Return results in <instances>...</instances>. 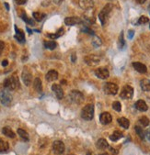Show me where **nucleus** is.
<instances>
[{"label":"nucleus","instance_id":"nucleus-1","mask_svg":"<svg viewBox=\"0 0 150 155\" xmlns=\"http://www.w3.org/2000/svg\"><path fill=\"white\" fill-rule=\"evenodd\" d=\"M20 86V82L17 76H10L4 81V87L8 91H13Z\"/></svg>","mask_w":150,"mask_h":155},{"label":"nucleus","instance_id":"nucleus-2","mask_svg":"<svg viewBox=\"0 0 150 155\" xmlns=\"http://www.w3.org/2000/svg\"><path fill=\"white\" fill-rule=\"evenodd\" d=\"M81 118L85 120H91L94 118V106L89 104L84 106L81 111Z\"/></svg>","mask_w":150,"mask_h":155},{"label":"nucleus","instance_id":"nucleus-3","mask_svg":"<svg viewBox=\"0 0 150 155\" xmlns=\"http://www.w3.org/2000/svg\"><path fill=\"white\" fill-rule=\"evenodd\" d=\"M112 9V6L111 4H107L104 7L101 9V11L99 14V18H100V21L101 23L102 26H104L106 24V22L108 21V17Z\"/></svg>","mask_w":150,"mask_h":155},{"label":"nucleus","instance_id":"nucleus-4","mask_svg":"<svg viewBox=\"0 0 150 155\" xmlns=\"http://www.w3.org/2000/svg\"><path fill=\"white\" fill-rule=\"evenodd\" d=\"M12 95L10 94L8 90H2L0 91V102L3 106H9L12 103Z\"/></svg>","mask_w":150,"mask_h":155},{"label":"nucleus","instance_id":"nucleus-5","mask_svg":"<svg viewBox=\"0 0 150 155\" xmlns=\"http://www.w3.org/2000/svg\"><path fill=\"white\" fill-rule=\"evenodd\" d=\"M121 98L123 99H131L134 96V88L130 85H124L121 89V92L120 94Z\"/></svg>","mask_w":150,"mask_h":155},{"label":"nucleus","instance_id":"nucleus-6","mask_svg":"<svg viewBox=\"0 0 150 155\" xmlns=\"http://www.w3.org/2000/svg\"><path fill=\"white\" fill-rule=\"evenodd\" d=\"M103 90H104L105 94L107 95H115L118 93L119 87L117 84L113 83H106L103 87Z\"/></svg>","mask_w":150,"mask_h":155},{"label":"nucleus","instance_id":"nucleus-7","mask_svg":"<svg viewBox=\"0 0 150 155\" xmlns=\"http://www.w3.org/2000/svg\"><path fill=\"white\" fill-rule=\"evenodd\" d=\"M69 98L71 99V101L75 104H81L84 101V95L81 92L77 91V90H73L70 92Z\"/></svg>","mask_w":150,"mask_h":155},{"label":"nucleus","instance_id":"nucleus-8","mask_svg":"<svg viewBox=\"0 0 150 155\" xmlns=\"http://www.w3.org/2000/svg\"><path fill=\"white\" fill-rule=\"evenodd\" d=\"M64 149H65L64 144L61 140H55L53 143V152L55 154H58V155L63 154L64 151Z\"/></svg>","mask_w":150,"mask_h":155},{"label":"nucleus","instance_id":"nucleus-9","mask_svg":"<svg viewBox=\"0 0 150 155\" xmlns=\"http://www.w3.org/2000/svg\"><path fill=\"white\" fill-rule=\"evenodd\" d=\"M95 75L101 80H105L110 76V72L107 68L102 67V68H99L95 71Z\"/></svg>","mask_w":150,"mask_h":155},{"label":"nucleus","instance_id":"nucleus-10","mask_svg":"<svg viewBox=\"0 0 150 155\" xmlns=\"http://www.w3.org/2000/svg\"><path fill=\"white\" fill-rule=\"evenodd\" d=\"M84 61H85V63L89 66H95L100 63V59L97 55H89V56L85 57Z\"/></svg>","mask_w":150,"mask_h":155},{"label":"nucleus","instance_id":"nucleus-11","mask_svg":"<svg viewBox=\"0 0 150 155\" xmlns=\"http://www.w3.org/2000/svg\"><path fill=\"white\" fill-rule=\"evenodd\" d=\"M21 78H22V81L25 84V85H27V86L31 85V81H32V75L29 71L24 69L22 72V74H21Z\"/></svg>","mask_w":150,"mask_h":155},{"label":"nucleus","instance_id":"nucleus-12","mask_svg":"<svg viewBox=\"0 0 150 155\" xmlns=\"http://www.w3.org/2000/svg\"><path fill=\"white\" fill-rule=\"evenodd\" d=\"M100 121L102 125H108L112 121V117L109 112H103L100 116Z\"/></svg>","mask_w":150,"mask_h":155},{"label":"nucleus","instance_id":"nucleus-13","mask_svg":"<svg viewBox=\"0 0 150 155\" xmlns=\"http://www.w3.org/2000/svg\"><path fill=\"white\" fill-rule=\"evenodd\" d=\"M93 0H79V7L84 10H89L93 7Z\"/></svg>","mask_w":150,"mask_h":155},{"label":"nucleus","instance_id":"nucleus-14","mask_svg":"<svg viewBox=\"0 0 150 155\" xmlns=\"http://www.w3.org/2000/svg\"><path fill=\"white\" fill-rule=\"evenodd\" d=\"M52 90L53 91L54 95H56V98H57L58 99H62L64 98V91L59 84H53Z\"/></svg>","mask_w":150,"mask_h":155},{"label":"nucleus","instance_id":"nucleus-15","mask_svg":"<svg viewBox=\"0 0 150 155\" xmlns=\"http://www.w3.org/2000/svg\"><path fill=\"white\" fill-rule=\"evenodd\" d=\"M135 108L137 110L141 111V112H146L148 109V106H147L146 103L144 100H142V99L136 101L135 104Z\"/></svg>","mask_w":150,"mask_h":155},{"label":"nucleus","instance_id":"nucleus-16","mask_svg":"<svg viewBox=\"0 0 150 155\" xmlns=\"http://www.w3.org/2000/svg\"><path fill=\"white\" fill-rule=\"evenodd\" d=\"M133 67L135 68V70L140 73H146L147 72V68L146 66L141 63H138V62H135V63H133Z\"/></svg>","mask_w":150,"mask_h":155},{"label":"nucleus","instance_id":"nucleus-17","mask_svg":"<svg viewBox=\"0 0 150 155\" xmlns=\"http://www.w3.org/2000/svg\"><path fill=\"white\" fill-rule=\"evenodd\" d=\"M80 22H81L80 18H78L77 17H68L64 18V24L67 25V26H74V25H77V24L80 23Z\"/></svg>","mask_w":150,"mask_h":155},{"label":"nucleus","instance_id":"nucleus-18","mask_svg":"<svg viewBox=\"0 0 150 155\" xmlns=\"http://www.w3.org/2000/svg\"><path fill=\"white\" fill-rule=\"evenodd\" d=\"M15 31H16V35H15V39L20 43H24L26 41L25 40V34L21 30H18L17 28V26H15Z\"/></svg>","mask_w":150,"mask_h":155},{"label":"nucleus","instance_id":"nucleus-19","mask_svg":"<svg viewBox=\"0 0 150 155\" xmlns=\"http://www.w3.org/2000/svg\"><path fill=\"white\" fill-rule=\"evenodd\" d=\"M57 78H58V73L56 72L55 70L49 71L47 73H46V75H45V79H46V81H48V82L55 81Z\"/></svg>","mask_w":150,"mask_h":155},{"label":"nucleus","instance_id":"nucleus-20","mask_svg":"<svg viewBox=\"0 0 150 155\" xmlns=\"http://www.w3.org/2000/svg\"><path fill=\"white\" fill-rule=\"evenodd\" d=\"M96 147H97V149L103 151V150H106L107 148H109V144L105 139H100L96 142Z\"/></svg>","mask_w":150,"mask_h":155},{"label":"nucleus","instance_id":"nucleus-21","mask_svg":"<svg viewBox=\"0 0 150 155\" xmlns=\"http://www.w3.org/2000/svg\"><path fill=\"white\" fill-rule=\"evenodd\" d=\"M2 133L5 135L6 137L10 138V139H14V138L16 137L15 132H14L10 128H9V127H4V128L2 129Z\"/></svg>","mask_w":150,"mask_h":155},{"label":"nucleus","instance_id":"nucleus-22","mask_svg":"<svg viewBox=\"0 0 150 155\" xmlns=\"http://www.w3.org/2000/svg\"><path fill=\"white\" fill-rule=\"evenodd\" d=\"M33 86H34V89L41 93L42 91V80L39 78V77H37V78L34 79V82H33Z\"/></svg>","mask_w":150,"mask_h":155},{"label":"nucleus","instance_id":"nucleus-23","mask_svg":"<svg viewBox=\"0 0 150 155\" xmlns=\"http://www.w3.org/2000/svg\"><path fill=\"white\" fill-rule=\"evenodd\" d=\"M140 86L143 91H150V80L149 79H143L140 82Z\"/></svg>","mask_w":150,"mask_h":155},{"label":"nucleus","instance_id":"nucleus-24","mask_svg":"<svg viewBox=\"0 0 150 155\" xmlns=\"http://www.w3.org/2000/svg\"><path fill=\"white\" fill-rule=\"evenodd\" d=\"M121 138H123V133H121V131H119V130H115L110 136V140L111 141H117V140H119Z\"/></svg>","mask_w":150,"mask_h":155},{"label":"nucleus","instance_id":"nucleus-25","mask_svg":"<svg viewBox=\"0 0 150 155\" xmlns=\"http://www.w3.org/2000/svg\"><path fill=\"white\" fill-rule=\"evenodd\" d=\"M17 132H18V136H20L23 140H26V141H28L30 140V136H29V134H28V132L27 131H25L24 130H22V129H18V130H17Z\"/></svg>","mask_w":150,"mask_h":155},{"label":"nucleus","instance_id":"nucleus-26","mask_svg":"<svg viewBox=\"0 0 150 155\" xmlns=\"http://www.w3.org/2000/svg\"><path fill=\"white\" fill-rule=\"evenodd\" d=\"M117 121H118L119 125L121 126V128H124V129H125V130H127V129L129 128L130 122H129V120H128L126 118H120V119H118Z\"/></svg>","mask_w":150,"mask_h":155},{"label":"nucleus","instance_id":"nucleus-27","mask_svg":"<svg viewBox=\"0 0 150 155\" xmlns=\"http://www.w3.org/2000/svg\"><path fill=\"white\" fill-rule=\"evenodd\" d=\"M135 130L136 134L140 137V139H141V140H145V138H146V132L144 131V130L141 127H140V126H135Z\"/></svg>","mask_w":150,"mask_h":155},{"label":"nucleus","instance_id":"nucleus-28","mask_svg":"<svg viewBox=\"0 0 150 155\" xmlns=\"http://www.w3.org/2000/svg\"><path fill=\"white\" fill-rule=\"evenodd\" d=\"M56 46H57V44H56L55 41H45L44 42V47L46 48V49H48V50H54Z\"/></svg>","mask_w":150,"mask_h":155},{"label":"nucleus","instance_id":"nucleus-29","mask_svg":"<svg viewBox=\"0 0 150 155\" xmlns=\"http://www.w3.org/2000/svg\"><path fill=\"white\" fill-rule=\"evenodd\" d=\"M64 28H60V30H59L57 32H56V33H50V34H48L47 36H48L49 38L53 39V40H55V39H57V38H59L60 36H62V35L64 34Z\"/></svg>","mask_w":150,"mask_h":155},{"label":"nucleus","instance_id":"nucleus-30","mask_svg":"<svg viewBox=\"0 0 150 155\" xmlns=\"http://www.w3.org/2000/svg\"><path fill=\"white\" fill-rule=\"evenodd\" d=\"M124 31H121L120 36H119V39H118V47H119V49L121 50L124 47Z\"/></svg>","mask_w":150,"mask_h":155},{"label":"nucleus","instance_id":"nucleus-31","mask_svg":"<svg viewBox=\"0 0 150 155\" xmlns=\"http://www.w3.org/2000/svg\"><path fill=\"white\" fill-rule=\"evenodd\" d=\"M138 122H139V124L141 125L143 128H146V127H147V126L149 125V123H150L149 119H147L146 117H141V118L139 119Z\"/></svg>","mask_w":150,"mask_h":155},{"label":"nucleus","instance_id":"nucleus-32","mask_svg":"<svg viewBox=\"0 0 150 155\" xmlns=\"http://www.w3.org/2000/svg\"><path fill=\"white\" fill-rule=\"evenodd\" d=\"M32 16H33L34 19H36L37 21H42L45 17V14H42L41 12H33Z\"/></svg>","mask_w":150,"mask_h":155},{"label":"nucleus","instance_id":"nucleus-33","mask_svg":"<svg viewBox=\"0 0 150 155\" xmlns=\"http://www.w3.org/2000/svg\"><path fill=\"white\" fill-rule=\"evenodd\" d=\"M9 148L8 143L3 140H0V151H6Z\"/></svg>","mask_w":150,"mask_h":155},{"label":"nucleus","instance_id":"nucleus-34","mask_svg":"<svg viewBox=\"0 0 150 155\" xmlns=\"http://www.w3.org/2000/svg\"><path fill=\"white\" fill-rule=\"evenodd\" d=\"M92 44H93V46H95V47H100L102 44L101 39L97 37V36H94L93 37V40H92Z\"/></svg>","mask_w":150,"mask_h":155},{"label":"nucleus","instance_id":"nucleus-35","mask_svg":"<svg viewBox=\"0 0 150 155\" xmlns=\"http://www.w3.org/2000/svg\"><path fill=\"white\" fill-rule=\"evenodd\" d=\"M81 31L82 32H85L86 34H89V35H93V36H94V31H93L91 28H89V27L82 26L81 27Z\"/></svg>","mask_w":150,"mask_h":155},{"label":"nucleus","instance_id":"nucleus-36","mask_svg":"<svg viewBox=\"0 0 150 155\" xmlns=\"http://www.w3.org/2000/svg\"><path fill=\"white\" fill-rule=\"evenodd\" d=\"M21 18L23 19V21H25L26 23H28V24H30V25H34V21L32 20V19H31L30 17H27V15L25 14V13H23L22 15H21Z\"/></svg>","mask_w":150,"mask_h":155},{"label":"nucleus","instance_id":"nucleus-37","mask_svg":"<svg viewBox=\"0 0 150 155\" xmlns=\"http://www.w3.org/2000/svg\"><path fill=\"white\" fill-rule=\"evenodd\" d=\"M112 108H113L117 112H120L121 110V103L118 102V101L113 102V103H112Z\"/></svg>","mask_w":150,"mask_h":155},{"label":"nucleus","instance_id":"nucleus-38","mask_svg":"<svg viewBox=\"0 0 150 155\" xmlns=\"http://www.w3.org/2000/svg\"><path fill=\"white\" fill-rule=\"evenodd\" d=\"M149 21V18L146 16H141L138 19V24H146Z\"/></svg>","mask_w":150,"mask_h":155},{"label":"nucleus","instance_id":"nucleus-39","mask_svg":"<svg viewBox=\"0 0 150 155\" xmlns=\"http://www.w3.org/2000/svg\"><path fill=\"white\" fill-rule=\"evenodd\" d=\"M4 49H5V43L2 41H0V54L2 53V52L4 51Z\"/></svg>","mask_w":150,"mask_h":155},{"label":"nucleus","instance_id":"nucleus-40","mask_svg":"<svg viewBox=\"0 0 150 155\" xmlns=\"http://www.w3.org/2000/svg\"><path fill=\"white\" fill-rule=\"evenodd\" d=\"M134 34H135V31H132V30L128 31V38L130 39V40H132V39H133Z\"/></svg>","mask_w":150,"mask_h":155},{"label":"nucleus","instance_id":"nucleus-41","mask_svg":"<svg viewBox=\"0 0 150 155\" xmlns=\"http://www.w3.org/2000/svg\"><path fill=\"white\" fill-rule=\"evenodd\" d=\"M15 2L18 5H24L27 2V0H15Z\"/></svg>","mask_w":150,"mask_h":155},{"label":"nucleus","instance_id":"nucleus-42","mask_svg":"<svg viewBox=\"0 0 150 155\" xmlns=\"http://www.w3.org/2000/svg\"><path fill=\"white\" fill-rule=\"evenodd\" d=\"M146 138L150 141V130H148L146 132Z\"/></svg>","mask_w":150,"mask_h":155},{"label":"nucleus","instance_id":"nucleus-43","mask_svg":"<svg viewBox=\"0 0 150 155\" xmlns=\"http://www.w3.org/2000/svg\"><path fill=\"white\" fill-rule=\"evenodd\" d=\"M8 64V62H7V60H4L3 62H2V66H7Z\"/></svg>","mask_w":150,"mask_h":155},{"label":"nucleus","instance_id":"nucleus-44","mask_svg":"<svg viewBox=\"0 0 150 155\" xmlns=\"http://www.w3.org/2000/svg\"><path fill=\"white\" fill-rule=\"evenodd\" d=\"M110 151H111V153H112V154H117V153H118V152H117V151H116V150H114V149L110 148Z\"/></svg>","mask_w":150,"mask_h":155},{"label":"nucleus","instance_id":"nucleus-45","mask_svg":"<svg viewBox=\"0 0 150 155\" xmlns=\"http://www.w3.org/2000/svg\"><path fill=\"white\" fill-rule=\"evenodd\" d=\"M136 1H137V3H139V4H144V3L146 1V0H136Z\"/></svg>","mask_w":150,"mask_h":155},{"label":"nucleus","instance_id":"nucleus-46","mask_svg":"<svg viewBox=\"0 0 150 155\" xmlns=\"http://www.w3.org/2000/svg\"><path fill=\"white\" fill-rule=\"evenodd\" d=\"M72 62H73V63L76 62V55H75V54L72 55Z\"/></svg>","mask_w":150,"mask_h":155},{"label":"nucleus","instance_id":"nucleus-47","mask_svg":"<svg viewBox=\"0 0 150 155\" xmlns=\"http://www.w3.org/2000/svg\"><path fill=\"white\" fill-rule=\"evenodd\" d=\"M27 31H28V32H29L30 34H31V33H32V31H31L30 30V28H27Z\"/></svg>","mask_w":150,"mask_h":155},{"label":"nucleus","instance_id":"nucleus-48","mask_svg":"<svg viewBox=\"0 0 150 155\" xmlns=\"http://www.w3.org/2000/svg\"><path fill=\"white\" fill-rule=\"evenodd\" d=\"M5 6H6V7H7V10H9V7H8V4H7V3H5Z\"/></svg>","mask_w":150,"mask_h":155},{"label":"nucleus","instance_id":"nucleus-49","mask_svg":"<svg viewBox=\"0 0 150 155\" xmlns=\"http://www.w3.org/2000/svg\"><path fill=\"white\" fill-rule=\"evenodd\" d=\"M87 155H92V153H91L90 151H89V152L87 153Z\"/></svg>","mask_w":150,"mask_h":155},{"label":"nucleus","instance_id":"nucleus-50","mask_svg":"<svg viewBox=\"0 0 150 155\" xmlns=\"http://www.w3.org/2000/svg\"><path fill=\"white\" fill-rule=\"evenodd\" d=\"M148 9H149V10H150V4H149V7H148Z\"/></svg>","mask_w":150,"mask_h":155},{"label":"nucleus","instance_id":"nucleus-51","mask_svg":"<svg viewBox=\"0 0 150 155\" xmlns=\"http://www.w3.org/2000/svg\"><path fill=\"white\" fill-rule=\"evenodd\" d=\"M103 155H106V154H103Z\"/></svg>","mask_w":150,"mask_h":155},{"label":"nucleus","instance_id":"nucleus-52","mask_svg":"<svg viewBox=\"0 0 150 155\" xmlns=\"http://www.w3.org/2000/svg\"><path fill=\"white\" fill-rule=\"evenodd\" d=\"M149 48H150V46H149Z\"/></svg>","mask_w":150,"mask_h":155}]
</instances>
